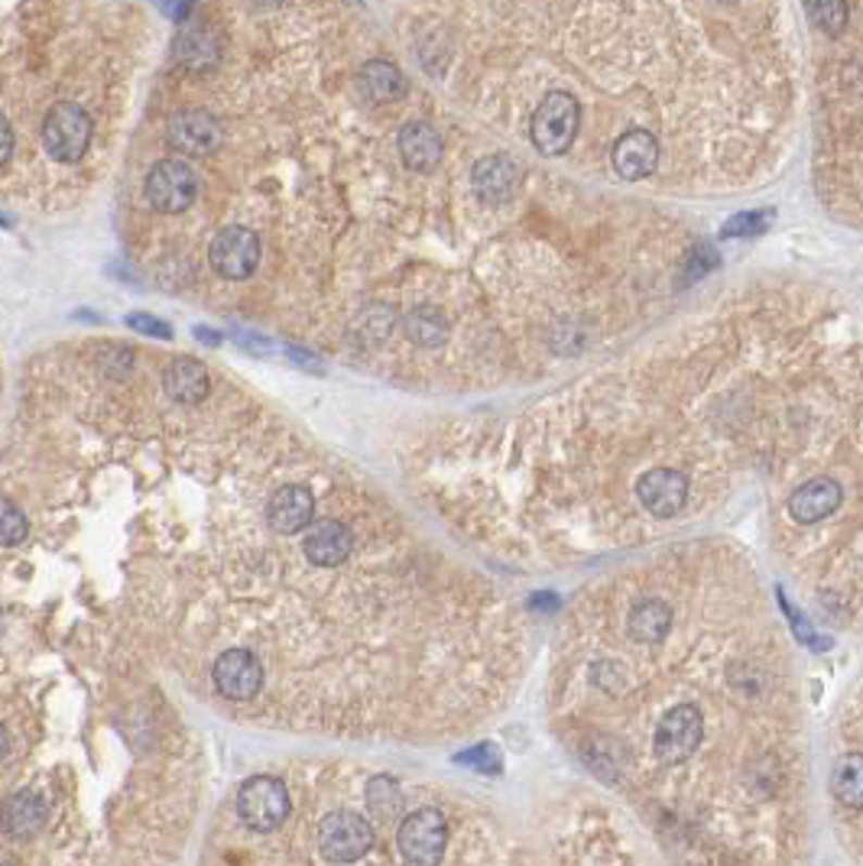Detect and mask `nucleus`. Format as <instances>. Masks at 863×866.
Here are the masks:
<instances>
[{
	"label": "nucleus",
	"mask_w": 863,
	"mask_h": 866,
	"mask_svg": "<svg viewBox=\"0 0 863 866\" xmlns=\"http://www.w3.org/2000/svg\"><path fill=\"white\" fill-rule=\"evenodd\" d=\"M26 516V513H23ZM10 572L205 704L338 740H454L529 662L523 607L390 510L325 506L315 484L26 516Z\"/></svg>",
	"instance_id": "1"
},
{
	"label": "nucleus",
	"mask_w": 863,
	"mask_h": 866,
	"mask_svg": "<svg viewBox=\"0 0 863 866\" xmlns=\"http://www.w3.org/2000/svg\"><path fill=\"white\" fill-rule=\"evenodd\" d=\"M796 717L792 655L724 545L608 572L559 624L552 730L675 866L796 864Z\"/></svg>",
	"instance_id": "2"
},
{
	"label": "nucleus",
	"mask_w": 863,
	"mask_h": 866,
	"mask_svg": "<svg viewBox=\"0 0 863 866\" xmlns=\"http://www.w3.org/2000/svg\"><path fill=\"white\" fill-rule=\"evenodd\" d=\"M0 866H183L205 799L199 737L134 652L7 607Z\"/></svg>",
	"instance_id": "3"
},
{
	"label": "nucleus",
	"mask_w": 863,
	"mask_h": 866,
	"mask_svg": "<svg viewBox=\"0 0 863 866\" xmlns=\"http://www.w3.org/2000/svg\"><path fill=\"white\" fill-rule=\"evenodd\" d=\"M199 866H546L490 808L354 760L243 779Z\"/></svg>",
	"instance_id": "4"
},
{
	"label": "nucleus",
	"mask_w": 863,
	"mask_h": 866,
	"mask_svg": "<svg viewBox=\"0 0 863 866\" xmlns=\"http://www.w3.org/2000/svg\"><path fill=\"white\" fill-rule=\"evenodd\" d=\"M841 510H845V484L831 474H815L802 480L786 500L789 523L799 529H835Z\"/></svg>",
	"instance_id": "5"
},
{
	"label": "nucleus",
	"mask_w": 863,
	"mask_h": 866,
	"mask_svg": "<svg viewBox=\"0 0 863 866\" xmlns=\"http://www.w3.org/2000/svg\"><path fill=\"white\" fill-rule=\"evenodd\" d=\"M578 121H581V108L568 91L546 95L533 114V124H529L533 147L542 156H562L578 134Z\"/></svg>",
	"instance_id": "6"
},
{
	"label": "nucleus",
	"mask_w": 863,
	"mask_h": 866,
	"mask_svg": "<svg viewBox=\"0 0 863 866\" xmlns=\"http://www.w3.org/2000/svg\"><path fill=\"white\" fill-rule=\"evenodd\" d=\"M91 143V117L78 104H55L42 121V147L59 163H78Z\"/></svg>",
	"instance_id": "7"
},
{
	"label": "nucleus",
	"mask_w": 863,
	"mask_h": 866,
	"mask_svg": "<svg viewBox=\"0 0 863 866\" xmlns=\"http://www.w3.org/2000/svg\"><path fill=\"white\" fill-rule=\"evenodd\" d=\"M196 196H199V176L183 160H163L147 176V199L153 209L166 215L186 212L196 202Z\"/></svg>",
	"instance_id": "8"
},
{
	"label": "nucleus",
	"mask_w": 863,
	"mask_h": 866,
	"mask_svg": "<svg viewBox=\"0 0 863 866\" xmlns=\"http://www.w3.org/2000/svg\"><path fill=\"white\" fill-rule=\"evenodd\" d=\"M209 260L217 276L224 279H247L260 263V240L250 227H224L209 247Z\"/></svg>",
	"instance_id": "9"
},
{
	"label": "nucleus",
	"mask_w": 863,
	"mask_h": 866,
	"mask_svg": "<svg viewBox=\"0 0 863 866\" xmlns=\"http://www.w3.org/2000/svg\"><path fill=\"white\" fill-rule=\"evenodd\" d=\"M166 140L183 156H209L221 147V124L205 111H183L170 121Z\"/></svg>",
	"instance_id": "10"
},
{
	"label": "nucleus",
	"mask_w": 863,
	"mask_h": 866,
	"mask_svg": "<svg viewBox=\"0 0 863 866\" xmlns=\"http://www.w3.org/2000/svg\"><path fill=\"white\" fill-rule=\"evenodd\" d=\"M471 183H474V192H477L480 202L500 205V202H506L516 192V186H520V166L510 156H484L474 166Z\"/></svg>",
	"instance_id": "11"
},
{
	"label": "nucleus",
	"mask_w": 863,
	"mask_h": 866,
	"mask_svg": "<svg viewBox=\"0 0 863 866\" xmlns=\"http://www.w3.org/2000/svg\"><path fill=\"white\" fill-rule=\"evenodd\" d=\"M655 163H659V143L649 130H627L614 143V170L630 183L652 176Z\"/></svg>",
	"instance_id": "12"
},
{
	"label": "nucleus",
	"mask_w": 863,
	"mask_h": 866,
	"mask_svg": "<svg viewBox=\"0 0 863 866\" xmlns=\"http://www.w3.org/2000/svg\"><path fill=\"white\" fill-rule=\"evenodd\" d=\"M163 390L173 403L179 406H199L202 400H209V390H212V380H209V371L192 361V357H176L166 374H163Z\"/></svg>",
	"instance_id": "13"
},
{
	"label": "nucleus",
	"mask_w": 863,
	"mask_h": 866,
	"mask_svg": "<svg viewBox=\"0 0 863 866\" xmlns=\"http://www.w3.org/2000/svg\"><path fill=\"white\" fill-rule=\"evenodd\" d=\"M831 795L841 808V815L863 812V750H851L838 760L831 773Z\"/></svg>",
	"instance_id": "14"
},
{
	"label": "nucleus",
	"mask_w": 863,
	"mask_h": 866,
	"mask_svg": "<svg viewBox=\"0 0 863 866\" xmlns=\"http://www.w3.org/2000/svg\"><path fill=\"white\" fill-rule=\"evenodd\" d=\"M400 153H403V160L413 170L429 173V170L438 166V160H441V137H438V130L429 127V124L413 121V124H407L400 130Z\"/></svg>",
	"instance_id": "15"
},
{
	"label": "nucleus",
	"mask_w": 863,
	"mask_h": 866,
	"mask_svg": "<svg viewBox=\"0 0 863 866\" xmlns=\"http://www.w3.org/2000/svg\"><path fill=\"white\" fill-rule=\"evenodd\" d=\"M176 55L183 65L189 68H209L217 59V39L215 33L202 23L196 26H186L176 39Z\"/></svg>",
	"instance_id": "16"
},
{
	"label": "nucleus",
	"mask_w": 863,
	"mask_h": 866,
	"mask_svg": "<svg viewBox=\"0 0 863 866\" xmlns=\"http://www.w3.org/2000/svg\"><path fill=\"white\" fill-rule=\"evenodd\" d=\"M364 88L371 91L374 101H393L407 91V78L397 65L374 59L364 65Z\"/></svg>",
	"instance_id": "17"
},
{
	"label": "nucleus",
	"mask_w": 863,
	"mask_h": 866,
	"mask_svg": "<svg viewBox=\"0 0 863 866\" xmlns=\"http://www.w3.org/2000/svg\"><path fill=\"white\" fill-rule=\"evenodd\" d=\"M407 335H410V341H416L423 348H435V344L445 341L448 322H445V315L438 309L423 305V309H416V312L407 315Z\"/></svg>",
	"instance_id": "18"
},
{
	"label": "nucleus",
	"mask_w": 863,
	"mask_h": 866,
	"mask_svg": "<svg viewBox=\"0 0 863 866\" xmlns=\"http://www.w3.org/2000/svg\"><path fill=\"white\" fill-rule=\"evenodd\" d=\"M851 711V727H848V743H854L858 750H863V688L858 694V704L848 707ZM848 844L858 851V857L863 861V812H854V821L848 825Z\"/></svg>",
	"instance_id": "19"
},
{
	"label": "nucleus",
	"mask_w": 863,
	"mask_h": 866,
	"mask_svg": "<svg viewBox=\"0 0 863 866\" xmlns=\"http://www.w3.org/2000/svg\"><path fill=\"white\" fill-rule=\"evenodd\" d=\"M809 13L831 36H838L848 26V3L845 0H809Z\"/></svg>",
	"instance_id": "20"
},
{
	"label": "nucleus",
	"mask_w": 863,
	"mask_h": 866,
	"mask_svg": "<svg viewBox=\"0 0 863 866\" xmlns=\"http://www.w3.org/2000/svg\"><path fill=\"white\" fill-rule=\"evenodd\" d=\"M770 212H743V215H734L727 224H724V237H753L760 234L766 224H770Z\"/></svg>",
	"instance_id": "21"
},
{
	"label": "nucleus",
	"mask_w": 863,
	"mask_h": 866,
	"mask_svg": "<svg viewBox=\"0 0 863 866\" xmlns=\"http://www.w3.org/2000/svg\"><path fill=\"white\" fill-rule=\"evenodd\" d=\"M124 322H127V328H130V331H140V335H150V338H163V341H170V338H173V328H170L166 322H160V318L147 315V312H134V315H127Z\"/></svg>",
	"instance_id": "22"
},
{
	"label": "nucleus",
	"mask_w": 863,
	"mask_h": 866,
	"mask_svg": "<svg viewBox=\"0 0 863 866\" xmlns=\"http://www.w3.org/2000/svg\"><path fill=\"white\" fill-rule=\"evenodd\" d=\"M776 598H779V604H783V611H786V617H789V624H792V633L802 640V643H812L815 640V633H812V627H809V620L786 601V594L783 591H776Z\"/></svg>",
	"instance_id": "23"
},
{
	"label": "nucleus",
	"mask_w": 863,
	"mask_h": 866,
	"mask_svg": "<svg viewBox=\"0 0 863 866\" xmlns=\"http://www.w3.org/2000/svg\"><path fill=\"white\" fill-rule=\"evenodd\" d=\"M157 7L170 16V20H176V23H183V16L189 13V7H192V0H157Z\"/></svg>",
	"instance_id": "24"
},
{
	"label": "nucleus",
	"mask_w": 863,
	"mask_h": 866,
	"mask_svg": "<svg viewBox=\"0 0 863 866\" xmlns=\"http://www.w3.org/2000/svg\"><path fill=\"white\" fill-rule=\"evenodd\" d=\"M196 338H199V341H205V344H212V348H217V344H221V335H217L215 328H205V325H199V328H196Z\"/></svg>",
	"instance_id": "25"
},
{
	"label": "nucleus",
	"mask_w": 863,
	"mask_h": 866,
	"mask_svg": "<svg viewBox=\"0 0 863 866\" xmlns=\"http://www.w3.org/2000/svg\"><path fill=\"white\" fill-rule=\"evenodd\" d=\"M3 153H0V160L3 163H10V156H13V130H10V124H3Z\"/></svg>",
	"instance_id": "26"
},
{
	"label": "nucleus",
	"mask_w": 863,
	"mask_h": 866,
	"mask_svg": "<svg viewBox=\"0 0 863 866\" xmlns=\"http://www.w3.org/2000/svg\"><path fill=\"white\" fill-rule=\"evenodd\" d=\"M253 3H276V0H253Z\"/></svg>",
	"instance_id": "27"
},
{
	"label": "nucleus",
	"mask_w": 863,
	"mask_h": 866,
	"mask_svg": "<svg viewBox=\"0 0 863 866\" xmlns=\"http://www.w3.org/2000/svg\"><path fill=\"white\" fill-rule=\"evenodd\" d=\"M721 3H734V0H721Z\"/></svg>",
	"instance_id": "28"
}]
</instances>
